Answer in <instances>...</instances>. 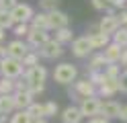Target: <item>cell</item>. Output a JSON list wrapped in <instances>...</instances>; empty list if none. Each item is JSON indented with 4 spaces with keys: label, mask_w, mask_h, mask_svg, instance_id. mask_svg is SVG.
<instances>
[{
    "label": "cell",
    "mask_w": 127,
    "mask_h": 123,
    "mask_svg": "<svg viewBox=\"0 0 127 123\" xmlns=\"http://www.w3.org/2000/svg\"><path fill=\"white\" fill-rule=\"evenodd\" d=\"M23 80L27 82V86L31 88V92H33L35 96L41 94L45 90V80H47V68L45 66H35V68L31 70H25V74H23Z\"/></svg>",
    "instance_id": "cell-1"
},
{
    "label": "cell",
    "mask_w": 127,
    "mask_h": 123,
    "mask_svg": "<svg viewBox=\"0 0 127 123\" xmlns=\"http://www.w3.org/2000/svg\"><path fill=\"white\" fill-rule=\"evenodd\" d=\"M68 96L72 98L74 103H78V105H80L84 98L98 96V90H96V86H94L88 78H78L74 84H72V88L68 90Z\"/></svg>",
    "instance_id": "cell-2"
},
{
    "label": "cell",
    "mask_w": 127,
    "mask_h": 123,
    "mask_svg": "<svg viewBox=\"0 0 127 123\" xmlns=\"http://www.w3.org/2000/svg\"><path fill=\"white\" fill-rule=\"evenodd\" d=\"M53 80L58 84H64V86L74 84L78 80V68L74 64H70V62H62V64H58L53 68Z\"/></svg>",
    "instance_id": "cell-3"
},
{
    "label": "cell",
    "mask_w": 127,
    "mask_h": 123,
    "mask_svg": "<svg viewBox=\"0 0 127 123\" xmlns=\"http://www.w3.org/2000/svg\"><path fill=\"white\" fill-rule=\"evenodd\" d=\"M23 74H25V68L19 60H12V57H4L0 60V78H10V80H19Z\"/></svg>",
    "instance_id": "cell-4"
},
{
    "label": "cell",
    "mask_w": 127,
    "mask_h": 123,
    "mask_svg": "<svg viewBox=\"0 0 127 123\" xmlns=\"http://www.w3.org/2000/svg\"><path fill=\"white\" fill-rule=\"evenodd\" d=\"M10 16H12V23L14 25H31V21H33V16H35V10H33L31 4L19 2L10 10Z\"/></svg>",
    "instance_id": "cell-5"
},
{
    "label": "cell",
    "mask_w": 127,
    "mask_h": 123,
    "mask_svg": "<svg viewBox=\"0 0 127 123\" xmlns=\"http://www.w3.org/2000/svg\"><path fill=\"white\" fill-rule=\"evenodd\" d=\"M80 107V113L84 119H94V117H100V107H102V98L98 96H90V98H84V101L78 105Z\"/></svg>",
    "instance_id": "cell-6"
},
{
    "label": "cell",
    "mask_w": 127,
    "mask_h": 123,
    "mask_svg": "<svg viewBox=\"0 0 127 123\" xmlns=\"http://www.w3.org/2000/svg\"><path fill=\"white\" fill-rule=\"evenodd\" d=\"M29 51H31V47L27 45V41H23V39H12V41L6 43V57L23 62Z\"/></svg>",
    "instance_id": "cell-7"
},
{
    "label": "cell",
    "mask_w": 127,
    "mask_h": 123,
    "mask_svg": "<svg viewBox=\"0 0 127 123\" xmlns=\"http://www.w3.org/2000/svg\"><path fill=\"white\" fill-rule=\"evenodd\" d=\"M49 39H51V37H49V31H39V29H33V27H31L29 35L25 37L27 45L33 49V51H39V49H41Z\"/></svg>",
    "instance_id": "cell-8"
},
{
    "label": "cell",
    "mask_w": 127,
    "mask_h": 123,
    "mask_svg": "<svg viewBox=\"0 0 127 123\" xmlns=\"http://www.w3.org/2000/svg\"><path fill=\"white\" fill-rule=\"evenodd\" d=\"M119 29H121V25H119L117 14H105L98 21V33H102V35H107V37H113Z\"/></svg>",
    "instance_id": "cell-9"
},
{
    "label": "cell",
    "mask_w": 127,
    "mask_h": 123,
    "mask_svg": "<svg viewBox=\"0 0 127 123\" xmlns=\"http://www.w3.org/2000/svg\"><path fill=\"white\" fill-rule=\"evenodd\" d=\"M62 53H64V45L60 43V41H55L53 37L39 49V55L45 57V60H55V57H60Z\"/></svg>",
    "instance_id": "cell-10"
},
{
    "label": "cell",
    "mask_w": 127,
    "mask_h": 123,
    "mask_svg": "<svg viewBox=\"0 0 127 123\" xmlns=\"http://www.w3.org/2000/svg\"><path fill=\"white\" fill-rule=\"evenodd\" d=\"M47 14V12H45ZM47 21H49V31H58V29H66L70 27V16L64 10H53L47 14Z\"/></svg>",
    "instance_id": "cell-11"
},
{
    "label": "cell",
    "mask_w": 127,
    "mask_h": 123,
    "mask_svg": "<svg viewBox=\"0 0 127 123\" xmlns=\"http://www.w3.org/2000/svg\"><path fill=\"white\" fill-rule=\"evenodd\" d=\"M86 37H88L90 45H92V51H94V49H105V47L111 43V37H107V35H102V33H98V25L90 27V31L86 33Z\"/></svg>",
    "instance_id": "cell-12"
},
{
    "label": "cell",
    "mask_w": 127,
    "mask_h": 123,
    "mask_svg": "<svg viewBox=\"0 0 127 123\" xmlns=\"http://www.w3.org/2000/svg\"><path fill=\"white\" fill-rule=\"evenodd\" d=\"M72 53H74L76 57H88V55L92 53V45H90V41H88L86 35L76 37V39L72 41Z\"/></svg>",
    "instance_id": "cell-13"
},
{
    "label": "cell",
    "mask_w": 127,
    "mask_h": 123,
    "mask_svg": "<svg viewBox=\"0 0 127 123\" xmlns=\"http://www.w3.org/2000/svg\"><path fill=\"white\" fill-rule=\"evenodd\" d=\"M121 107L115 98H109V101H102V107H100V117L105 119H119V115H121Z\"/></svg>",
    "instance_id": "cell-14"
},
{
    "label": "cell",
    "mask_w": 127,
    "mask_h": 123,
    "mask_svg": "<svg viewBox=\"0 0 127 123\" xmlns=\"http://www.w3.org/2000/svg\"><path fill=\"white\" fill-rule=\"evenodd\" d=\"M33 103H35V94L31 90H19V92H14V107H17V111H27Z\"/></svg>",
    "instance_id": "cell-15"
},
{
    "label": "cell",
    "mask_w": 127,
    "mask_h": 123,
    "mask_svg": "<svg viewBox=\"0 0 127 123\" xmlns=\"http://www.w3.org/2000/svg\"><path fill=\"white\" fill-rule=\"evenodd\" d=\"M102 57H105V62H107V66H111V64H119L121 62V55H123V49L119 47V45H115L113 41L102 49Z\"/></svg>",
    "instance_id": "cell-16"
},
{
    "label": "cell",
    "mask_w": 127,
    "mask_h": 123,
    "mask_svg": "<svg viewBox=\"0 0 127 123\" xmlns=\"http://www.w3.org/2000/svg\"><path fill=\"white\" fill-rule=\"evenodd\" d=\"M62 123H82V113H80V107L78 105H68L66 109L62 111Z\"/></svg>",
    "instance_id": "cell-17"
},
{
    "label": "cell",
    "mask_w": 127,
    "mask_h": 123,
    "mask_svg": "<svg viewBox=\"0 0 127 123\" xmlns=\"http://www.w3.org/2000/svg\"><path fill=\"white\" fill-rule=\"evenodd\" d=\"M117 92H121L119 90V80H105V84H102L98 88V98H105V101H109V98H113Z\"/></svg>",
    "instance_id": "cell-18"
},
{
    "label": "cell",
    "mask_w": 127,
    "mask_h": 123,
    "mask_svg": "<svg viewBox=\"0 0 127 123\" xmlns=\"http://www.w3.org/2000/svg\"><path fill=\"white\" fill-rule=\"evenodd\" d=\"M14 111H17V107H14V94H0V115L10 117Z\"/></svg>",
    "instance_id": "cell-19"
},
{
    "label": "cell",
    "mask_w": 127,
    "mask_h": 123,
    "mask_svg": "<svg viewBox=\"0 0 127 123\" xmlns=\"http://www.w3.org/2000/svg\"><path fill=\"white\" fill-rule=\"evenodd\" d=\"M105 68H107V62H105V57H102V53L90 55V60H88V72H105Z\"/></svg>",
    "instance_id": "cell-20"
},
{
    "label": "cell",
    "mask_w": 127,
    "mask_h": 123,
    "mask_svg": "<svg viewBox=\"0 0 127 123\" xmlns=\"http://www.w3.org/2000/svg\"><path fill=\"white\" fill-rule=\"evenodd\" d=\"M53 39H55V41H60L62 45H66V43H72L76 37H74V31L70 29V27H66V29H58V31H53Z\"/></svg>",
    "instance_id": "cell-21"
},
{
    "label": "cell",
    "mask_w": 127,
    "mask_h": 123,
    "mask_svg": "<svg viewBox=\"0 0 127 123\" xmlns=\"http://www.w3.org/2000/svg\"><path fill=\"white\" fill-rule=\"evenodd\" d=\"M31 27H33V29H39V31H49L47 14H45V12H35L33 21H31Z\"/></svg>",
    "instance_id": "cell-22"
},
{
    "label": "cell",
    "mask_w": 127,
    "mask_h": 123,
    "mask_svg": "<svg viewBox=\"0 0 127 123\" xmlns=\"http://www.w3.org/2000/svg\"><path fill=\"white\" fill-rule=\"evenodd\" d=\"M39 51H33V49H31V51L25 55V60H23L21 64H23V68L25 70H31V68H35V66H39Z\"/></svg>",
    "instance_id": "cell-23"
},
{
    "label": "cell",
    "mask_w": 127,
    "mask_h": 123,
    "mask_svg": "<svg viewBox=\"0 0 127 123\" xmlns=\"http://www.w3.org/2000/svg\"><path fill=\"white\" fill-rule=\"evenodd\" d=\"M14 90H17V80L0 78V94H14Z\"/></svg>",
    "instance_id": "cell-24"
},
{
    "label": "cell",
    "mask_w": 127,
    "mask_h": 123,
    "mask_svg": "<svg viewBox=\"0 0 127 123\" xmlns=\"http://www.w3.org/2000/svg\"><path fill=\"white\" fill-rule=\"evenodd\" d=\"M27 113L31 115V117H33V121H37V119H45V109H43V103H33L27 109Z\"/></svg>",
    "instance_id": "cell-25"
},
{
    "label": "cell",
    "mask_w": 127,
    "mask_h": 123,
    "mask_svg": "<svg viewBox=\"0 0 127 123\" xmlns=\"http://www.w3.org/2000/svg\"><path fill=\"white\" fill-rule=\"evenodd\" d=\"M60 4L62 0H39V8H41V12H53V10H60Z\"/></svg>",
    "instance_id": "cell-26"
},
{
    "label": "cell",
    "mask_w": 127,
    "mask_h": 123,
    "mask_svg": "<svg viewBox=\"0 0 127 123\" xmlns=\"http://www.w3.org/2000/svg\"><path fill=\"white\" fill-rule=\"evenodd\" d=\"M111 41H113L115 45H119L121 49H127V29H123V27H121V29H119L113 37H111Z\"/></svg>",
    "instance_id": "cell-27"
},
{
    "label": "cell",
    "mask_w": 127,
    "mask_h": 123,
    "mask_svg": "<svg viewBox=\"0 0 127 123\" xmlns=\"http://www.w3.org/2000/svg\"><path fill=\"white\" fill-rule=\"evenodd\" d=\"M8 123H33V117H31L27 111H14L10 115V121Z\"/></svg>",
    "instance_id": "cell-28"
},
{
    "label": "cell",
    "mask_w": 127,
    "mask_h": 123,
    "mask_svg": "<svg viewBox=\"0 0 127 123\" xmlns=\"http://www.w3.org/2000/svg\"><path fill=\"white\" fill-rule=\"evenodd\" d=\"M121 74H123V70H121V66H119V64H111V66L105 68V76L109 80H119V78H121Z\"/></svg>",
    "instance_id": "cell-29"
},
{
    "label": "cell",
    "mask_w": 127,
    "mask_h": 123,
    "mask_svg": "<svg viewBox=\"0 0 127 123\" xmlns=\"http://www.w3.org/2000/svg\"><path fill=\"white\" fill-rule=\"evenodd\" d=\"M14 27V23H12V16H10V10H2L0 8V29H4V31H8Z\"/></svg>",
    "instance_id": "cell-30"
},
{
    "label": "cell",
    "mask_w": 127,
    "mask_h": 123,
    "mask_svg": "<svg viewBox=\"0 0 127 123\" xmlns=\"http://www.w3.org/2000/svg\"><path fill=\"white\" fill-rule=\"evenodd\" d=\"M88 80L92 82L94 86H96V90L105 84V80H107V76H105V72H88Z\"/></svg>",
    "instance_id": "cell-31"
},
{
    "label": "cell",
    "mask_w": 127,
    "mask_h": 123,
    "mask_svg": "<svg viewBox=\"0 0 127 123\" xmlns=\"http://www.w3.org/2000/svg\"><path fill=\"white\" fill-rule=\"evenodd\" d=\"M43 109H45V119H47V117H55L58 111H60V107H58L55 101H45L43 103Z\"/></svg>",
    "instance_id": "cell-32"
},
{
    "label": "cell",
    "mask_w": 127,
    "mask_h": 123,
    "mask_svg": "<svg viewBox=\"0 0 127 123\" xmlns=\"http://www.w3.org/2000/svg\"><path fill=\"white\" fill-rule=\"evenodd\" d=\"M14 35H17V39H21V37H27L29 35V31H31V25H14V27L10 29Z\"/></svg>",
    "instance_id": "cell-33"
},
{
    "label": "cell",
    "mask_w": 127,
    "mask_h": 123,
    "mask_svg": "<svg viewBox=\"0 0 127 123\" xmlns=\"http://www.w3.org/2000/svg\"><path fill=\"white\" fill-rule=\"evenodd\" d=\"M92 2V8L94 10H100V12H107L109 8H111V2L109 0H90Z\"/></svg>",
    "instance_id": "cell-34"
},
{
    "label": "cell",
    "mask_w": 127,
    "mask_h": 123,
    "mask_svg": "<svg viewBox=\"0 0 127 123\" xmlns=\"http://www.w3.org/2000/svg\"><path fill=\"white\" fill-rule=\"evenodd\" d=\"M17 4H19V0H0V8L2 10H12Z\"/></svg>",
    "instance_id": "cell-35"
},
{
    "label": "cell",
    "mask_w": 127,
    "mask_h": 123,
    "mask_svg": "<svg viewBox=\"0 0 127 123\" xmlns=\"http://www.w3.org/2000/svg\"><path fill=\"white\" fill-rule=\"evenodd\" d=\"M119 90L127 94V70L121 74V78H119Z\"/></svg>",
    "instance_id": "cell-36"
},
{
    "label": "cell",
    "mask_w": 127,
    "mask_h": 123,
    "mask_svg": "<svg viewBox=\"0 0 127 123\" xmlns=\"http://www.w3.org/2000/svg\"><path fill=\"white\" fill-rule=\"evenodd\" d=\"M117 19H119V25H121L123 29H127V10L117 12Z\"/></svg>",
    "instance_id": "cell-37"
},
{
    "label": "cell",
    "mask_w": 127,
    "mask_h": 123,
    "mask_svg": "<svg viewBox=\"0 0 127 123\" xmlns=\"http://www.w3.org/2000/svg\"><path fill=\"white\" fill-rule=\"evenodd\" d=\"M119 66H121L123 72L127 70V49H123V55H121V62H119Z\"/></svg>",
    "instance_id": "cell-38"
},
{
    "label": "cell",
    "mask_w": 127,
    "mask_h": 123,
    "mask_svg": "<svg viewBox=\"0 0 127 123\" xmlns=\"http://www.w3.org/2000/svg\"><path fill=\"white\" fill-rule=\"evenodd\" d=\"M119 119L127 123V105H123V107H121V115H119Z\"/></svg>",
    "instance_id": "cell-39"
},
{
    "label": "cell",
    "mask_w": 127,
    "mask_h": 123,
    "mask_svg": "<svg viewBox=\"0 0 127 123\" xmlns=\"http://www.w3.org/2000/svg\"><path fill=\"white\" fill-rule=\"evenodd\" d=\"M88 123H111V121L105 117H94V119H88Z\"/></svg>",
    "instance_id": "cell-40"
},
{
    "label": "cell",
    "mask_w": 127,
    "mask_h": 123,
    "mask_svg": "<svg viewBox=\"0 0 127 123\" xmlns=\"http://www.w3.org/2000/svg\"><path fill=\"white\" fill-rule=\"evenodd\" d=\"M4 39H6V31L0 29V45H4Z\"/></svg>",
    "instance_id": "cell-41"
},
{
    "label": "cell",
    "mask_w": 127,
    "mask_h": 123,
    "mask_svg": "<svg viewBox=\"0 0 127 123\" xmlns=\"http://www.w3.org/2000/svg\"><path fill=\"white\" fill-rule=\"evenodd\" d=\"M6 57V45H0V60Z\"/></svg>",
    "instance_id": "cell-42"
},
{
    "label": "cell",
    "mask_w": 127,
    "mask_h": 123,
    "mask_svg": "<svg viewBox=\"0 0 127 123\" xmlns=\"http://www.w3.org/2000/svg\"><path fill=\"white\" fill-rule=\"evenodd\" d=\"M6 121H10V117H6V115H0V123H6Z\"/></svg>",
    "instance_id": "cell-43"
},
{
    "label": "cell",
    "mask_w": 127,
    "mask_h": 123,
    "mask_svg": "<svg viewBox=\"0 0 127 123\" xmlns=\"http://www.w3.org/2000/svg\"><path fill=\"white\" fill-rule=\"evenodd\" d=\"M33 123H49L47 119H37V121H33Z\"/></svg>",
    "instance_id": "cell-44"
},
{
    "label": "cell",
    "mask_w": 127,
    "mask_h": 123,
    "mask_svg": "<svg viewBox=\"0 0 127 123\" xmlns=\"http://www.w3.org/2000/svg\"><path fill=\"white\" fill-rule=\"evenodd\" d=\"M109 2H111V4H113V2H115V0H109Z\"/></svg>",
    "instance_id": "cell-45"
}]
</instances>
